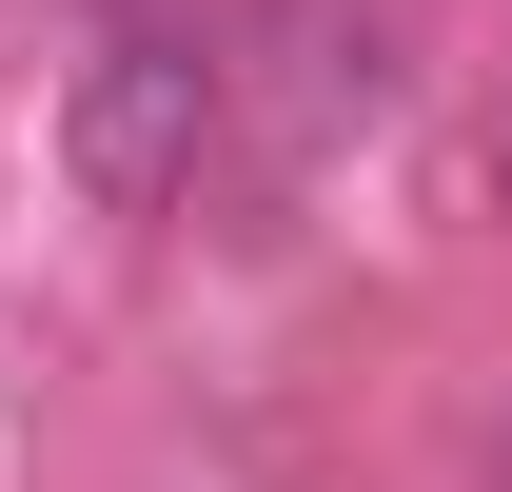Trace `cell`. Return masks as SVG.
<instances>
[{"mask_svg":"<svg viewBox=\"0 0 512 492\" xmlns=\"http://www.w3.org/2000/svg\"><path fill=\"white\" fill-rule=\"evenodd\" d=\"M217 119H237L217 40H178V20H99V60L60 79V178L99 197V217H158V197H197Z\"/></svg>","mask_w":512,"mask_h":492,"instance_id":"6da1fadb","label":"cell"},{"mask_svg":"<svg viewBox=\"0 0 512 492\" xmlns=\"http://www.w3.org/2000/svg\"><path fill=\"white\" fill-rule=\"evenodd\" d=\"M493 197H512V99H493Z\"/></svg>","mask_w":512,"mask_h":492,"instance_id":"3957f363","label":"cell"},{"mask_svg":"<svg viewBox=\"0 0 512 492\" xmlns=\"http://www.w3.org/2000/svg\"><path fill=\"white\" fill-rule=\"evenodd\" d=\"M493 492H512V433H493Z\"/></svg>","mask_w":512,"mask_h":492,"instance_id":"277c9868","label":"cell"},{"mask_svg":"<svg viewBox=\"0 0 512 492\" xmlns=\"http://www.w3.org/2000/svg\"><path fill=\"white\" fill-rule=\"evenodd\" d=\"M394 119V40L375 0H256V138L276 158H335V138Z\"/></svg>","mask_w":512,"mask_h":492,"instance_id":"7a4b0ae2","label":"cell"}]
</instances>
